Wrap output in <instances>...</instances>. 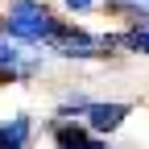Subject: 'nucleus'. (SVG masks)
<instances>
[{
    "label": "nucleus",
    "instance_id": "1",
    "mask_svg": "<svg viewBox=\"0 0 149 149\" xmlns=\"http://www.w3.org/2000/svg\"><path fill=\"white\" fill-rule=\"evenodd\" d=\"M46 50L50 54H62V58H108L112 50H120V37L116 33H87L83 25L62 21L46 37Z\"/></svg>",
    "mask_w": 149,
    "mask_h": 149
},
{
    "label": "nucleus",
    "instance_id": "2",
    "mask_svg": "<svg viewBox=\"0 0 149 149\" xmlns=\"http://www.w3.org/2000/svg\"><path fill=\"white\" fill-rule=\"evenodd\" d=\"M62 21L42 4V0H13L8 13H4V33L17 37V42H25V46H46V37Z\"/></svg>",
    "mask_w": 149,
    "mask_h": 149
},
{
    "label": "nucleus",
    "instance_id": "3",
    "mask_svg": "<svg viewBox=\"0 0 149 149\" xmlns=\"http://www.w3.org/2000/svg\"><path fill=\"white\" fill-rule=\"evenodd\" d=\"M42 70V54H29L25 42L17 37H0V83H17V79H33Z\"/></svg>",
    "mask_w": 149,
    "mask_h": 149
},
{
    "label": "nucleus",
    "instance_id": "4",
    "mask_svg": "<svg viewBox=\"0 0 149 149\" xmlns=\"http://www.w3.org/2000/svg\"><path fill=\"white\" fill-rule=\"evenodd\" d=\"M128 112H133V104H87L79 120L91 128V133L108 137V133H116V128L124 124V116H128Z\"/></svg>",
    "mask_w": 149,
    "mask_h": 149
},
{
    "label": "nucleus",
    "instance_id": "5",
    "mask_svg": "<svg viewBox=\"0 0 149 149\" xmlns=\"http://www.w3.org/2000/svg\"><path fill=\"white\" fill-rule=\"evenodd\" d=\"M54 141H58V145H100V133H91L79 116H74V120L58 116V120H54Z\"/></svg>",
    "mask_w": 149,
    "mask_h": 149
},
{
    "label": "nucleus",
    "instance_id": "6",
    "mask_svg": "<svg viewBox=\"0 0 149 149\" xmlns=\"http://www.w3.org/2000/svg\"><path fill=\"white\" fill-rule=\"evenodd\" d=\"M33 137V120L29 116H13L8 124H0V149H25Z\"/></svg>",
    "mask_w": 149,
    "mask_h": 149
},
{
    "label": "nucleus",
    "instance_id": "7",
    "mask_svg": "<svg viewBox=\"0 0 149 149\" xmlns=\"http://www.w3.org/2000/svg\"><path fill=\"white\" fill-rule=\"evenodd\" d=\"M116 37H120V50L124 54H145L149 58V17H137V21L124 33H116Z\"/></svg>",
    "mask_w": 149,
    "mask_h": 149
},
{
    "label": "nucleus",
    "instance_id": "8",
    "mask_svg": "<svg viewBox=\"0 0 149 149\" xmlns=\"http://www.w3.org/2000/svg\"><path fill=\"white\" fill-rule=\"evenodd\" d=\"M108 8L137 21V17H149V0H108Z\"/></svg>",
    "mask_w": 149,
    "mask_h": 149
},
{
    "label": "nucleus",
    "instance_id": "9",
    "mask_svg": "<svg viewBox=\"0 0 149 149\" xmlns=\"http://www.w3.org/2000/svg\"><path fill=\"white\" fill-rule=\"evenodd\" d=\"M95 4H100V0H66V8H70V13H91Z\"/></svg>",
    "mask_w": 149,
    "mask_h": 149
}]
</instances>
